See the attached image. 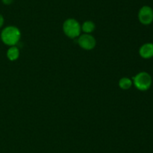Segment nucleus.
<instances>
[{
	"mask_svg": "<svg viewBox=\"0 0 153 153\" xmlns=\"http://www.w3.org/2000/svg\"><path fill=\"white\" fill-rule=\"evenodd\" d=\"M1 40L7 46H16L21 38V32L14 26H8L1 30L0 34Z\"/></svg>",
	"mask_w": 153,
	"mask_h": 153,
	"instance_id": "f257e3e1",
	"label": "nucleus"
},
{
	"mask_svg": "<svg viewBox=\"0 0 153 153\" xmlns=\"http://www.w3.org/2000/svg\"><path fill=\"white\" fill-rule=\"evenodd\" d=\"M63 31L70 38H76L81 34L82 26L79 21L76 19L69 18L63 23Z\"/></svg>",
	"mask_w": 153,
	"mask_h": 153,
	"instance_id": "f03ea898",
	"label": "nucleus"
},
{
	"mask_svg": "<svg viewBox=\"0 0 153 153\" xmlns=\"http://www.w3.org/2000/svg\"><path fill=\"white\" fill-rule=\"evenodd\" d=\"M133 84L140 91H146L151 87L152 79L148 72L141 71L133 77Z\"/></svg>",
	"mask_w": 153,
	"mask_h": 153,
	"instance_id": "7ed1b4c3",
	"label": "nucleus"
},
{
	"mask_svg": "<svg viewBox=\"0 0 153 153\" xmlns=\"http://www.w3.org/2000/svg\"><path fill=\"white\" fill-rule=\"evenodd\" d=\"M138 20L144 26L150 25L153 22V9L149 5H143L138 11Z\"/></svg>",
	"mask_w": 153,
	"mask_h": 153,
	"instance_id": "20e7f679",
	"label": "nucleus"
},
{
	"mask_svg": "<svg viewBox=\"0 0 153 153\" xmlns=\"http://www.w3.org/2000/svg\"><path fill=\"white\" fill-rule=\"evenodd\" d=\"M77 42L80 47L82 49L86 50H93L96 46L97 44V40L96 38L91 34H80L79 36Z\"/></svg>",
	"mask_w": 153,
	"mask_h": 153,
	"instance_id": "39448f33",
	"label": "nucleus"
},
{
	"mask_svg": "<svg viewBox=\"0 0 153 153\" xmlns=\"http://www.w3.org/2000/svg\"><path fill=\"white\" fill-rule=\"evenodd\" d=\"M140 57L145 59H149L153 57V43H146L139 49Z\"/></svg>",
	"mask_w": 153,
	"mask_h": 153,
	"instance_id": "423d86ee",
	"label": "nucleus"
},
{
	"mask_svg": "<svg viewBox=\"0 0 153 153\" xmlns=\"http://www.w3.org/2000/svg\"><path fill=\"white\" fill-rule=\"evenodd\" d=\"M6 55H7V58L10 61H16L19 57V49L16 46H10L7 50Z\"/></svg>",
	"mask_w": 153,
	"mask_h": 153,
	"instance_id": "0eeeda50",
	"label": "nucleus"
},
{
	"mask_svg": "<svg viewBox=\"0 0 153 153\" xmlns=\"http://www.w3.org/2000/svg\"><path fill=\"white\" fill-rule=\"evenodd\" d=\"M81 26H82V31H83L86 34H91L95 30L96 28L95 24L91 20L85 21Z\"/></svg>",
	"mask_w": 153,
	"mask_h": 153,
	"instance_id": "6e6552de",
	"label": "nucleus"
},
{
	"mask_svg": "<svg viewBox=\"0 0 153 153\" xmlns=\"http://www.w3.org/2000/svg\"><path fill=\"white\" fill-rule=\"evenodd\" d=\"M132 84V80L128 77H122L119 81V86L123 90L129 89Z\"/></svg>",
	"mask_w": 153,
	"mask_h": 153,
	"instance_id": "1a4fd4ad",
	"label": "nucleus"
},
{
	"mask_svg": "<svg viewBox=\"0 0 153 153\" xmlns=\"http://www.w3.org/2000/svg\"><path fill=\"white\" fill-rule=\"evenodd\" d=\"M13 0H1V2L5 5H10L13 3Z\"/></svg>",
	"mask_w": 153,
	"mask_h": 153,
	"instance_id": "9d476101",
	"label": "nucleus"
},
{
	"mask_svg": "<svg viewBox=\"0 0 153 153\" xmlns=\"http://www.w3.org/2000/svg\"><path fill=\"white\" fill-rule=\"evenodd\" d=\"M4 16H2V14H0V28L3 26V25H4Z\"/></svg>",
	"mask_w": 153,
	"mask_h": 153,
	"instance_id": "9b49d317",
	"label": "nucleus"
}]
</instances>
